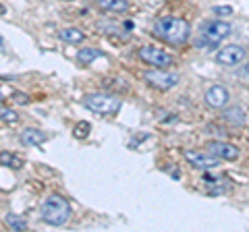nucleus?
<instances>
[{"label": "nucleus", "mask_w": 249, "mask_h": 232, "mask_svg": "<svg viewBox=\"0 0 249 232\" xmlns=\"http://www.w3.org/2000/svg\"><path fill=\"white\" fill-rule=\"evenodd\" d=\"M154 35L170 46H181L189 40L191 25L178 17H162L154 23Z\"/></svg>", "instance_id": "f257e3e1"}, {"label": "nucleus", "mask_w": 249, "mask_h": 232, "mask_svg": "<svg viewBox=\"0 0 249 232\" xmlns=\"http://www.w3.org/2000/svg\"><path fill=\"white\" fill-rule=\"evenodd\" d=\"M42 220L48 226H65L71 220V203L58 193L46 197L42 203Z\"/></svg>", "instance_id": "f03ea898"}, {"label": "nucleus", "mask_w": 249, "mask_h": 232, "mask_svg": "<svg viewBox=\"0 0 249 232\" xmlns=\"http://www.w3.org/2000/svg\"><path fill=\"white\" fill-rule=\"evenodd\" d=\"M83 106L88 110L102 114V116H112L121 110V98L114 94H102V91H96V94H88L83 98Z\"/></svg>", "instance_id": "7ed1b4c3"}, {"label": "nucleus", "mask_w": 249, "mask_h": 232, "mask_svg": "<svg viewBox=\"0 0 249 232\" xmlns=\"http://www.w3.org/2000/svg\"><path fill=\"white\" fill-rule=\"evenodd\" d=\"M231 32H232V27L229 25V23H224V21H208L199 29V44L208 46V48H216V46H220L231 35Z\"/></svg>", "instance_id": "20e7f679"}, {"label": "nucleus", "mask_w": 249, "mask_h": 232, "mask_svg": "<svg viewBox=\"0 0 249 232\" xmlns=\"http://www.w3.org/2000/svg\"><path fill=\"white\" fill-rule=\"evenodd\" d=\"M139 58L154 68H166L175 63V58L168 52H164L162 48H156V46H143V48H139Z\"/></svg>", "instance_id": "39448f33"}, {"label": "nucleus", "mask_w": 249, "mask_h": 232, "mask_svg": "<svg viewBox=\"0 0 249 232\" xmlns=\"http://www.w3.org/2000/svg\"><path fill=\"white\" fill-rule=\"evenodd\" d=\"M143 79L147 85L160 89V91H166L170 87H175L178 83V75L177 73H168L164 68H152V71H145L143 73Z\"/></svg>", "instance_id": "423d86ee"}, {"label": "nucleus", "mask_w": 249, "mask_h": 232, "mask_svg": "<svg viewBox=\"0 0 249 232\" xmlns=\"http://www.w3.org/2000/svg\"><path fill=\"white\" fill-rule=\"evenodd\" d=\"M245 56H247V50L243 46L229 44V46H224V48L218 50L214 58H216V63L222 65V66H237V65L243 63Z\"/></svg>", "instance_id": "0eeeda50"}, {"label": "nucleus", "mask_w": 249, "mask_h": 232, "mask_svg": "<svg viewBox=\"0 0 249 232\" xmlns=\"http://www.w3.org/2000/svg\"><path fill=\"white\" fill-rule=\"evenodd\" d=\"M206 151L210 156H214L216 160H227V162H232L239 158V148H235L232 143H227V141H208L206 145Z\"/></svg>", "instance_id": "6e6552de"}, {"label": "nucleus", "mask_w": 249, "mask_h": 232, "mask_svg": "<svg viewBox=\"0 0 249 232\" xmlns=\"http://www.w3.org/2000/svg\"><path fill=\"white\" fill-rule=\"evenodd\" d=\"M185 160L193 164L196 168H201V170H212L218 166V160L214 156H210L208 151H197V149H185L183 151Z\"/></svg>", "instance_id": "1a4fd4ad"}, {"label": "nucleus", "mask_w": 249, "mask_h": 232, "mask_svg": "<svg viewBox=\"0 0 249 232\" xmlns=\"http://www.w3.org/2000/svg\"><path fill=\"white\" fill-rule=\"evenodd\" d=\"M229 99H231V94L222 85H212V87L206 91V104L210 108H224L229 104Z\"/></svg>", "instance_id": "9d476101"}, {"label": "nucleus", "mask_w": 249, "mask_h": 232, "mask_svg": "<svg viewBox=\"0 0 249 232\" xmlns=\"http://www.w3.org/2000/svg\"><path fill=\"white\" fill-rule=\"evenodd\" d=\"M222 116H224V120L227 122H231V125H245V110L241 106H229V108H224V112H222Z\"/></svg>", "instance_id": "9b49d317"}, {"label": "nucleus", "mask_w": 249, "mask_h": 232, "mask_svg": "<svg viewBox=\"0 0 249 232\" xmlns=\"http://www.w3.org/2000/svg\"><path fill=\"white\" fill-rule=\"evenodd\" d=\"M19 139H21V143L36 148V145H42L46 141V133H42V131H37V129H25L19 135Z\"/></svg>", "instance_id": "f8f14e48"}, {"label": "nucleus", "mask_w": 249, "mask_h": 232, "mask_svg": "<svg viewBox=\"0 0 249 232\" xmlns=\"http://www.w3.org/2000/svg\"><path fill=\"white\" fill-rule=\"evenodd\" d=\"M58 37L60 40H65V42H69V44H81L85 40V33L81 32V29H77V27H67V29H60Z\"/></svg>", "instance_id": "ddd939ff"}, {"label": "nucleus", "mask_w": 249, "mask_h": 232, "mask_svg": "<svg viewBox=\"0 0 249 232\" xmlns=\"http://www.w3.org/2000/svg\"><path fill=\"white\" fill-rule=\"evenodd\" d=\"M0 164L11 168V170H21L25 162H23L19 156H15L13 151H0Z\"/></svg>", "instance_id": "4468645a"}, {"label": "nucleus", "mask_w": 249, "mask_h": 232, "mask_svg": "<svg viewBox=\"0 0 249 232\" xmlns=\"http://www.w3.org/2000/svg\"><path fill=\"white\" fill-rule=\"evenodd\" d=\"M96 2L102 6L104 11H110V13H124L129 9L127 0H96Z\"/></svg>", "instance_id": "2eb2a0df"}, {"label": "nucleus", "mask_w": 249, "mask_h": 232, "mask_svg": "<svg viewBox=\"0 0 249 232\" xmlns=\"http://www.w3.org/2000/svg\"><path fill=\"white\" fill-rule=\"evenodd\" d=\"M100 56H102V50H98V48H81L77 52V60H79L81 65H91L93 60Z\"/></svg>", "instance_id": "dca6fc26"}, {"label": "nucleus", "mask_w": 249, "mask_h": 232, "mask_svg": "<svg viewBox=\"0 0 249 232\" xmlns=\"http://www.w3.org/2000/svg\"><path fill=\"white\" fill-rule=\"evenodd\" d=\"M4 222H6V226H9L11 230H17V232L27 230V220L21 218V215H17V214H6Z\"/></svg>", "instance_id": "f3484780"}, {"label": "nucleus", "mask_w": 249, "mask_h": 232, "mask_svg": "<svg viewBox=\"0 0 249 232\" xmlns=\"http://www.w3.org/2000/svg\"><path fill=\"white\" fill-rule=\"evenodd\" d=\"M0 120L6 122V125H13V122H17V120H19V114L15 112L13 108L4 106V104H0Z\"/></svg>", "instance_id": "a211bd4d"}, {"label": "nucleus", "mask_w": 249, "mask_h": 232, "mask_svg": "<svg viewBox=\"0 0 249 232\" xmlns=\"http://www.w3.org/2000/svg\"><path fill=\"white\" fill-rule=\"evenodd\" d=\"M89 131H91L89 122H88V120H79V122L75 125V129H73V135H75L77 139H85V137L89 135Z\"/></svg>", "instance_id": "6ab92c4d"}, {"label": "nucleus", "mask_w": 249, "mask_h": 232, "mask_svg": "<svg viewBox=\"0 0 249 232\" xmlns=\"http://www.w3.org/2000/svg\"><path fill=\"white\" fill-rule=\"evenodd\" d=\"M100 29H104V33H110V35L119 33V35H123V37H129V33H123V27H121V25H116V23H112V21L100 23Z\"/></svg>", "instance_id": "aec40b11"}, {"label": "nucleus", "mask_w": 249, "mask_h": 232, "mask_svg": "<svg viewBox=\"0 0 249 232\" xmlns=\"http://www.w3.org/2000/svg\"><path fill=\"white\" fill-rule=\"evenodd\" d=\"M13 102L15 104H29V98L25 94H21V91H15V94H13Z\"/></svg>", "instance_id": "412c9836"}, {"label": "nucleus", "mask_w": 249, "mask_h": 232, "mask_svg": "<svg viewBox=\"0 0 249 232\" xmlns=\"http://www.w3.org/2000/svg\"><path fill=\"white\" fill-rule=\"evenodd\" d=\"M216 15H232V6H214Z\"/></svg>", "instance_id": "4be33fe9"}, {"label": "nucleus", "mask_w": 249, "mask_h": 232, "mask_svg": "<svg viewBox=\"0 0 249 232\" xmlns=\"http://www.w3.org/2000/svg\"><path fill=\"white\" fill-rule=\"evenodd\" d=\"M0 50L4 52V40H2V37H0Z\"/></svg>", "instance_id": "5701e85b"}, {"label": "nucleus", "mask_w": 249, "mask_h": 232, "mask_svg": "<svg viewBox=\"0 0 249 232\" xmlns=\"http://www.w3.org/2000/svg\"><path fill=\"white\" fill-rule=\"evenodd\" d=\"M245 73H247V75H249V63H247V65H245Z\"/></svg>", "instance_id": "b1692460"}, {"label": "nucleus", "mask_w": 249, "mask_h": 232, "mask_svg": "<svg viewBox=\"0 0 249 232\" xmlns=\"http://www.w3.org/2000/svg\"><path fill=\"white\" fill-rule=\"evenodd\" d=\"M2 102H4V96H2V94H0V104H2Z\"/></svg>", "instance_id": "393cba45"}, {"label": "nucleus", "mask_w": 249, "mask_h": 232, "mask_svg": "<svg viewBox=\"0 0 249 232\" xmlns=\"http://www.w3.org/2000/svg\"><path fill=\"white\" fill-rule=\"evenodd\" d=\"M0 13H4V9H2V6H0Z\"/></svg>", "instance_id": "a878e982"}]
</instances>
